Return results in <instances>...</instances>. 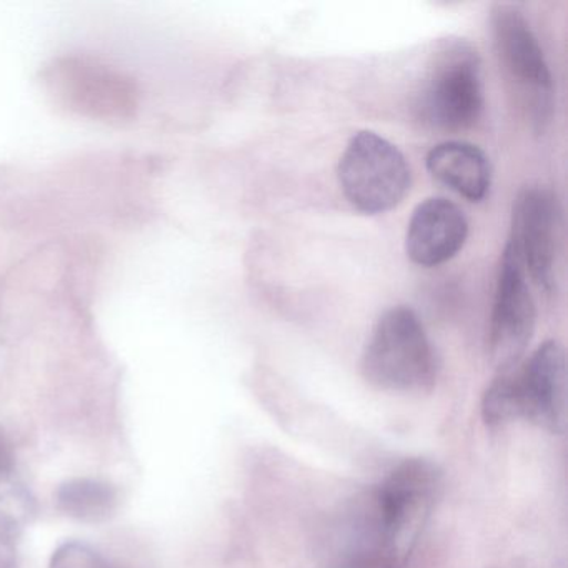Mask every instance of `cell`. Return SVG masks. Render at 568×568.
<instances>
[{
    "label": "cell",
    "mask_w": 568,
    "mask_h": 568,
    "mask_svg": "<svg viewBox=\"0 0 568 568\" xmlns=\"http://www.w3.org/2000/svg\"><path fill=\"white\" fill-rule=\"evenodd\" d=\"M490 22L505 75L514 84L531 125L544 131L554 112V78L540 42L524 12L515 6H495Z\"/></svg>",
    "instance_id": "obj_7"
},
{
    "label": "cell",
    "mask_w": 568,
    "mask_h": 568,
    "mask_svg": "<svg viewBox=\"0 0 568 568\" xmlns=\"http://www.w3.org/2000/svg\"><path fill=\"white\" fill-rule=\"evenodd\" d=\"M442 490V471L425 458H407L368 495L374 564L407 568Z\"/></svg>",
    "instance_id": "obj_1"
},
{
    "label": "cell",
    "mask_w": 568,
    "mask_h": 568,
    "mask_svg": "<svg viewBox=\"0 0 568 568\" xmlns=\"http://www.w3.org/2000/svg\"><path fill=\"white\" fill-rule=\"evenodd\" d=\"M481 417L488 427L521 418L550 434H561L567 422L564 347L545 342L524 364L498 374L481 398Z\"/></svg>",
    "instance_id": "obj_2"
},
{
    "label": "cell",
    "mask_w": 568,
    "mask_h": 568,
    "mask_svg": "<svg viewBox=\"0 0 568 568\" xmlns=\"http://www.w3.org/2000/svg\"><path fill=\"white\" fill-rule=\"evenodd\" d=\"M534 295L528 287L520 258L510 245H505L491 307L488 328V355L497 374L520 364L535 331Z\"/></svg>",
    "instance_id": "obj_8"
},
{
    "label": "cell",
    "mask_w": 568,
    "mask_h": 568,
    "mask_svg": "<svg viewBox=\"0 0 568 568\" xmlns=\"http://www.w3.org/2000/svg\"><path fill=\"white\" fill-rule=\"evenodd\" d=\"M0 568H16L14 551L8 531L0 528Z\"/></svg>",
    "instance_id": "obj_15"
},
{
    "label": "cell",
    "mask_w": 568,
    "mask_h": 568,
    "mask_svg": "<svg viewBox=\"0 0 568 568\" xmlns=\"http://www.w3.org/2000/svg\"><path fill=\"white\" fill-rule=\"evenodd\" d=\"M42 88L61 111L88 121L124 125L138 118L141 92L124 71L88 55L52 59L41 74Z\"/></svg>",
    "instance_id": "obj_3"
},
{
    "label": "cell",
    "mask_w": 568,
    "mask_h": 568,
    "mask_svg": "<svg viewBox=\"0 0 568 568\" xmlns=\"http://www.w3.org/2000/svg\"><path fill=\"white\" fill-rule=\"evenodd\" d=\"M437 355L410 307L388 308L372 331L362 355L365 381L381 390H430L437 381Z\"/></svg>",
    "instance_id": "obj_4"
},
{
    "label": "cell",
    "mask_w": 568,
    "mask_h": 568,
    "mask_svg": "<svg viewBox=\"0 0 568 568\" xmlns=\"http://www.w3.org/2000/svg\"><path fill=\"white\" fill-rule=\"evenodd\" d=\"M14 470V454L11 445L0 435V485H4Z\"/></svg>",
    "instance_id": "obj_14"
},
{
    "label": "cell",
    "mask_w": 568,
    "mask_h": 568,
    "mask_svg": "<svg viewBox=\"0 0 568 568\" xmlns=\"http://www.w3.org/2000/svg\"><path fill=\"white\" fill-rule=\"evenodd\" d=\"M55 504L72 520L102 524L118 510V491L108 481L72 478L59 487Z\"/></svg>",
    "instance_id": "obj_12"
},
{
    "label": "cell",
    "mask_w": 568,
    "mask_h": 568,
    "mask_svg": "<svg viewBox=\"0 0 568 568\" xmlns=\"http://www.w3.org/2000/svg\"><path fill=\"white\" fill-rule=\"evenodd\" d=\"M435 181L470 202H481L491 187V165L485 152L468 142L448 141L427 154Z\"/></svg>",
    "instance_id": "obj_11"
},
{
    "label": "cell",
    "mask_w": 568,
    "mask_h": 568,
    "mask_svg": "<svg viewBox=\"0 0 568 568\" xmlns=\"http://www.w3.org/2000/svg\"><path fill=\"white\" fill-rule=\"evenodd\" d=\"M49 568H115L104 555L82 541H65L52 555Z\"/></svg>",
    "instance_id": "obj_13"
},
{
    "label": "cell",
    "mask_w": 568,
    "mask_h": 568,
    "mask_svg": "<svg viewBox=\"0 0 568 568\" xmlns=\"http://www.w3.org/2000/svg\"><path fill=\"white\" fill-rule=\"evenodd\" d=\"M468 222L462 209L444 197L417 205L408 222L405 252L420 267H438L464 248Z\"/></svg>",
    "instance_id": "obj_10"
},
{
    "label": "cell",
    "mask_w": 568,
    "mask_h": 568,
    "mask_svg": "<svg viewBox=\"0 0 568 568\" xmlns=\"http://www.w3.org/2000/svg\"><path fill=\"white\" fill-rule=\"evenodd\" d=\"M558 229L560 211L555 195L544 185L524 189L514 204L508 245L527 277L545 292H554L557 284Z\"/></svg>",
    "instance_id": "obj_9"
},
{
    "label": "cell",
    "mask_w": 568,
    "mask_h": 568,
    "mask_svg": "<svg viewBox=\"0 0 568 568\" xmlns=\"http://www.w3.org/2000/svg\"><path fill=\"white\" fill-rule=\"evenodd\" d=\"M338 184L352 207L362 214L392 211L410 191L407 159L397 145L371 131L357 132L338 162Z\"/></svg>",
    "instance_id": "obj_6"
},
{
    "label": "cell",
    "mask_w": 568,
    "mask_h": 568,
    "mask_svg": "<svg viewBox=\"0 0 568 568\" xmlns=\"http://www.w3.org/2000/svg\"><path fill=\"white\" fill-rule=\"evenodd\" d=\"M418 119L428 128L460 132L484 112V85L477 51L465 41H448L434 55L418 94Z\"/></svg>",
    "instance_id": "obj_5"
}]
</instances>
